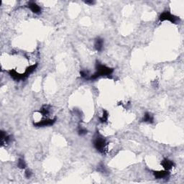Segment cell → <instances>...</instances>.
<instances>
[{"instance_id": "52a82bcc", "label": "cell", "mask_w": 184, "mask_h": 184, "mask_svg": "<svg viewBox=\"0 0 184 184\" xmlns=\"http://www.w3.org/2000/svg\"><path fill=\"white\" fill-rule=\"evenodd\" d=\"M154 176L157 179H160V178H165L168 176L169 172L168 170H160V171H154Z\"/></svg>"}, {"instance_id": "ba28073f", "label": "cell", "mask_w": 184, "mask_h": 184, "mask_svg": "<svg viewBox=\"0 0 184 184\" xmlns=\"http://www.w3.org/2000/svg\"><path fill=\"white\" fill-rule=\"evenodd\" d=\"M103 47H104V40L100 37H98L95 40L94 42V48L97 51H101L103 50Z\"/></svg>"}, {"instance_id": "9c48e42d", "label": "cell", "mask_w": 184, "mask_h": 184, "mask_svg": "<svg viewBox=\"0 0 184 184\" xmlns=\"http://www.w3.org/2000/svg\"><path fill=\"white\" fill-rule=\"evenodd\" d=\"M143 121L145 122H147V123H153L154 122L153 115H152V114L150 113V112H146L144 115Z\"/></svg>"}, {"instance_id": "5bb4252c", "label": "cell", "mask_w": 184, "mask_h": 184, "mask_svg": "<svg viewBox=\"0 0 184 184\" xmlns=\"http://www.w3.org/2000/svg\"><path fill=\"white\" fill-rule=\"evenodd\" d=\"M80 74H81V76L83 78H87L88 76V72L86 71H81L80 72Z\"/></svg>"}, {"instance_id": "30bf717a", "label": "cell", "mask_w": 184, "mask_h": 184, "mask_svg": "<svg viewBox=\"0 0 184 184\" xmlns=\"http://www.w3.org/2000/svg\"><path fill=\"white\" fill-rule=\"evenodd\" d=\"M50 112H51V106L48 105H44L42 106L40 110V112L43 114V116H48L50 114Z\"/></svg>"}, {"instance_id": "2e32d148", "label": "cell", "mask_w": 184, "mask_h": 184, "mask_svg": "<svg viewBox=\"0 0 184 184\" xmlns=\"http://www.w3.org/2000/svg\"><path fill=\"white\" fill-rule=\"evenodd\" d=\"M85 3L87 4V5H94L95 2H94V1H86V2H85Z\"/></svg>"}, {"instance_id": "6da1fadb", "label": "cell", "mask_w": 184, "mask_h": 184, "mask_svg": "<svg viewBox=\"0 0 184 184\" xmlns=\"http://www.w3.org/2000/svg\"><path fill=\"white\" fill-rule=\"evenodd\" d=\"M96 68H97V72L91 76V77L89 78L90 80H95L100 76H110L114 71L113 68L107 67V66L101 64L99 62H97V64H96Z\"/></svg>"}, {"instance_id": "3957f363", "label": "cell", "mask_w": 184, "mask_h": 184, "mask_svg": "<svg viewBox=\"0 0 184 184\" xmlns=\"http://www.w3.org/2000/svg\"><path fill=\"white\" fill-rule=\"evenodd\" d=\"M160 21H170L172 23H174V24H177L178 22H179V18L176 17V16L172 14L171 13H170L169 12H163L162 14L160 15L159 17Z\"/></svg>"}, {"instance_id": "8992f818", "label": "cell", "mask_w": 184, "mask_h": 184, "mask_svg": "<svg viewBox=\"0 0 184 184\" xmlns=\"http://www.w3.org/2000/svg\"><path fill=\"white\" fill-rule=\"evenodd\" d=\"M161 165L163 166V167L164 168L165 170H170V169L173 168V167L174 166L173 162L172 160L165 158L164 160H163V161L161 162Z\"/></svg>"}, {"instance_id": "8fae6325", "label": "cell", "mask_w": 184, "mask_h": 184, "mask_svg": "<svg viewBox=\"0 0 184 184\" xmlns=\"http://www.w3.org/2000/svg\"><path fill=\"white\" fill-rule=\"evenodd\" d=\"M108 117H109V114H108V112H106V110H104L103 111L102 116H101V117L99 118L100 122L102 123L106 122L108 120Z\"/></svg>"}, {"instance_id": "9a60e30c", "label": "cell", "mask_w": 184, "mask_h": 184, "mask_svg": "<svg viewBox=\"0 0 184 184\" xmlns=\"http://www.w3.org/2000/svg\"><path fill=\"white\" fill-rule=\"evenodd\" d=\"M25 175L27 178H30L32 176V172L30 170H27L25 173Z\"/></svg>"}, {"instance_id": "7c38bea8", "label": "cell", "mask_w": 184, "mask_h": 184, "mask_svg": "<svg viewBox=\"0 0 184 184\" xmlns=\"http://www.w3.org/2000/svg\"><path fill=\"white\" fill-rule=\"evenodd\" d=\"M17 166L21 169H25L26 168V163L24 160L23 158H20L18 160V163H17Z\"/></svg>"}, {"instance_id": "7a4b0ae2", "label": "cell", "mask_w": 184, "mask_h": 184, "mask_svg": "<svg viewBox=\"0 0 184 184\" xmlns=\"http://www.w3.org/2000/svg\"><path fill=\"white\" fill-rule=\"evenodd\" d=\"M94 146L97 150L101 153H104L106 150V142L103 137H97L94 140Z\"/></svg>"}, {"instance_id": "5b68a950", "label": "cell", "mask_w": 184, "mask_h": 184, "mask_svg": "<svg viewBox=\"0 0 184 184\" xmlns=\"http://www.w3.org/2000/svg\"><path fill=\"white\" fill-rule=\"evenodd\" d=\"M28 7L30 8L32 12L35 13V14H40L41 12V7H40L39 5H37L35 2H30L28 3Z\"/></svg>"}, {"instance_id": "277c9868", "label": "cell", "mask_w": 184, "mask_h": 184, "mask_svg": "<svg viewBox=\"0 0 184 184\" xmlns=\"http://www.w3.org/2000/svg\"><path fill=\"white\" fill-rule=\"evenodd\" d=\"M56 121V118L55 119H46V120L38 121L37 122L34 123V125L37 127H48V126H52Z\"/></svg>"}, {"instance_id": "4fadbf2b", "label": "cell", "mask_w": 184, "mask_h": 184, "mask_svg": "<svg viewBox=\"0 0 184 184\" xmlns=\"http://www.w3.org/2000/svg\"><path fill=\"white\" fill-rule=\"evenodd\" d=\"M78 132L79 135H85L87 133V130L86 129H84V128L79 127L78 129Z\"/></svg>"}]
</instances>
